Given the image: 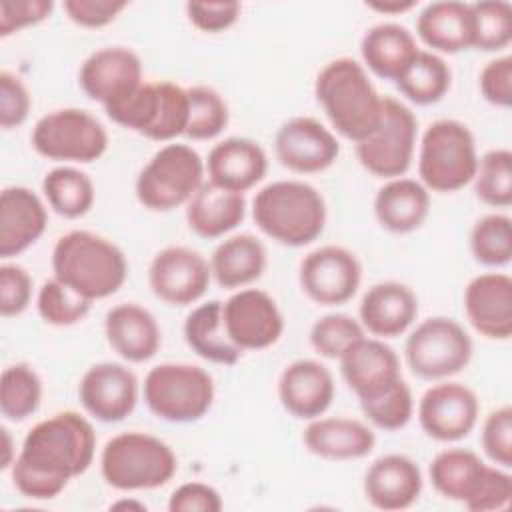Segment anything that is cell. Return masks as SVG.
I'll list each match as a JSON object with an SVG mask.
<instances>
[{"label":"cell","mask_w":512,"mask_h":512,"mask_svg":"<svg viewBox=\"0 0 512 512\" xmlns=\"http://www.w3.org/2000/svg\"><path fill=\"white\" fill-rule=\"evenodd\" d=\"M96 432L90 420L64 410L34 424L10 466L12 486L26 498L52 500L94 462Z\"/></svg>","instance_id":"obj_1"},{"label":"cell","mask_w":512,"mask_h":512,"mask_svg":"<svg viewBox=\"0 0 512 512\" xmlns=\"http://www.w3.org/2000/svg\"><path fill=\"white\" fill-rule=\"evenodd\" d=\"M314 94L332 128L354 144L368 138L380 124L384 96L354 58L330 60L316 76Z\"/></svg>","instance_id":"obj_2"},{"label":"cell","mask_w":512,"mask_h":512,"mask_svg":"<svg viewBox=\"0 0 512 512\" xmlns=\"http://www.w3.org/2000/svg\"><path fill=\"white\" fill-rule=\"evenodd\" d=\"M52 272L54 278L94 302L122 288L128 262L112 240L90 230H70L52 248Z\"/></svg>","instance_id":"obj_3"},{"label":"cell","mask_w":512,"mask_h":512,"mask_svg":"<svg viewBox=\"0 0 512 512\" xmlns=\"http://www.w3.org/2000/svg\"><path fill=\"white\" fill-rule=\"evenodd\" d=\"M256 226L274 242L290 248L312 244L326 226L324 196L302 180H276L252 200Z\"/></svg>","instance_id":"obj_4"},{"label":"cell","mask_w":512,"mask_h":512,"mask_svg":"<svg viewBox=\"0 0 512 512\" xmlns=\"http://www.w3.org/2000/svg\"><path fill=\"white\" fill-rule=\"evenodd\" d=\"M176 470L174 450L146 432H120L104 444L100 454L104 482L122 492L160 488L174 478Z\"/></svg>","instance_id":"obj_5"},{"label":"cell","mask_w":512,"mask_h":512,"mask_svg":"<svg viewBox=\"0 0 512 512\" xmlns=\"http://www.w3.org/2000/svg\"><path fill=\"white\" fill-rule=\"evenodd\" d=\"M478 152L472 130L454 118L426 126L418 150L420 182L432 192H456L474 180Z\"/></svg>","instance_id":"obj_6"},{"label":"cell","mask_w":512,"mask_h":512,"mask_svg":"<svg viewBox=\"0 0 512 512\" xmlns=\"http://www.w3.org/2000/svg\"><path fill=\"white\" fill-rule=\"evenodd\" d=\"M122 128L156 142L184 136L188 124V90L170 82H142L130 96L104 108Z\"/></svg>","instance_id":"obj_7"},{"label":"cell","mask_w":512,"mask_h":512,"mask_svg":"<svg viewBox=\"0 0 512 512\" xmlns=\"http://www.w3.org/2000/svg\"><path fill=\"white\" fill-rule=\"evenodd\" d=\"M212 376L186 362H164L148 370L144 378V402L148 410L172 424H190L206 416L214 402Z\"/></svg>","instance_id":"obj_8"},{"label":"cell","mask_w":512,"mask_h":512,"mask_svg":"<svg viewBox=\"0 0 512 512\" xmlns=\"http://www.w3.org/2000/svg\"><path fill=\"white\" fill-rule=\"evenodd\" d=\"M206 164L188 144H166L154 152L136 178V198L152 212H170L188 204L204 184Z\"/></svg>","instance_id":"obj_9"},{"label":"cell","mask_w":512,"mask_h":512,"mask_svg":"<svg viewBox=\"0 0 512 512\" xmlns=\"http://www.w3.org/2000/svg\"><path fill=\"white\" fill-rule=\"evenodd\" d=\"M32 148L54 162L90 164L104 156L108 132L82 108H58L44 114L32 128Z\"/></svg>","instance_id":"obj_10"},{"label":"cell","mask_w":512,"mask_h":512,"mask_svg":"<svg viewBox=\"0 0 512 512\" xmlns=\"http://www.w3.org/2000/svg\"><path fill=\"white\" fill-rule=\"evenodd\" d=\"M472 352V338L462 324L448 316L422 320L404 344L408 368L424 380H444L462 372L470 364Z\"/></svg>","instance_id":"obj_11"},{"label":"cell","mask_w":512,"mask_h":512,"mask_svg":"<svg viewBox=\"0 0 512 512\" xmlns=\"http://www.w3.org/2000/svg\"><path fill=\"white\" fill-rule=\"evenodd\" d=\"M418 138L414 112L396 98L384 96L378 128L356 142V158L376 178H400L408 172Z\"/></svg>","instance_id":"obj_12"},{"label":"cell","mask_w":512,"mask_h":512,"mask_svg":"<svg viewBox=\"0 0 512 512\" xmlns=\"http://www.w3.org/2000/svg\"><path fill=\"white\" fill-rule=\"evenodd\" d=\"M360 280V260L354 252L336 244H326L308 252L298 268L302 292L320 306L348 302L358 292Z\"/></svg>","instance_id":"obj_13"},{"label":"cell","mask_w":512,"mask_h":512,"mask_svg":"<svg viewBox=\"0 0 512 512\" xmlns=\"http://www.w3.org/2000/svg\"><path fill=\"white\" fill-rule=\"evenodd\" d=\"M212 280L210 262L188 246H166L154 254L148 268V284L156 298L170 306L198 302Z\"/></svg>","instance_id":"obj_14"},{"label":"cell","mask_w":512,"mask_h":512,"mask_svg":"<svg viewBox=\"0 0 512 512\" xmlns=\"http://www.w3.org/2000/svg\"><path fill=\"white\" fill-rule=\"evenodd\" d=\"M224 326L230 340L242 350H266L284 332V316L276 300L260 288H240L222 302Z\"/></svg>","instance_id":"obj_15"},{"label":"cell","mask_w":512,"mask_h":512,"mask_svg":"<svg viewBox=\"0 0 512 512\" xmlns=\"http://www.w3.org/2000/svg\"><path fill=\"white\" fill-rule=\"evenodd\" d=\"M478 414V396L460 382L434 384L418 402L420 428L438 442H458L466 438L474 430Z\"/></svg>","instance_id":"obj_16"},{"label":"cell","mask_w":512,"mask_h":512,"mask_svg":"<svg viewBox=\"0 0 512 512\" xmlns=\"http://www.w3.org/2000/svg\"><path fill=\"white\" fill-rule=\"evenodd\" d=\"M78 400L94 420L122 422L138 404V378L120 362H98L82 374Z\"/></svg>","instance_id":"obj_17"},{"label":"cell","mask_w":512,"mask_h":512,"mask_svg":"<svg viewBox=\"0 0 512 512\" xmlns=\"http://www.w3.org/2000/svg\"><path fill=\"white\" fill-rule=\"evenodd\" d=\"M278 162L296 174H318L340 156V142L330 128L310 116L286 120L274 138Z\"/></svg>","instance_id":"obj_18"},{"label":"cell","mask_w":512,"mask_h":512,"mask_svg":"<svg viewBox=\"0 0 512 512\" xmlns=\"http://www.w3.org/2000/svg\"><path fill=\"white\" fill-rule=\"evenodd\" d=\"M142 82V60L126 46H104L92 52L78 72L82 92L104 108L130 96Z\"/></svg>","instance_id":"obj_19"},{"label":"cell","mask_w":512,"mask_h":512,"mask_svg":"<svg viewBox=\"0 0 512 512\" xmlns=\"http://www.w3.org/2000/svg\"><path fill=\"white\" fill-rule=\"evenodd\" d=\"M464 312L484 338L508 340L512 336V278L504 272L474 276L464 288Z\"/></svg>","instance_id":"obj_20"},{"label":"cell","mask_w":512,"mask_h":512,"mask_svg":"<svg viewBox=\"0 0 512 512\" xmlns=\"http://www.w3.org/2000/svg\"><path fill=\"white\" fill-rule=\"evenodd\" d=\"M338 360L342 378L358 400L374 398L402 378L400 360L382 338L362 336Z\"/></svg>","instance_id":"obj_21"},{"label":"cell","mask_w":512,"mask_h":512,"mask_svg":"<svg viewBox=\"0 0 512 512\" xmlns=\"http://www.w3.org/2000/svg\"><path fill=\"white\" fill-rule=\"evenodd\" d=\"M332 372L318 360L290 362L278 378V398L288 414L300 420L322 416L334 400Z\"/></svg>","instance_id":"obj_22"},{"label":"cell","mask_w":512,"mask_h":512,"mask_svg":"<svg viewBox=\"0 0 512 512\" xmlns=\"http://www.w3.org/2000/svg\"><path fill=\"white\" fill-rule=\"evenodd\" d=\"M204 164L208 182L238 194L254 188L268 172L266 150L244 136H230L214 144Z\"/></svg>","instance_id":"obj_23"},{"label":"cell","mask_w":512,"mask_h":512,"mask_svg":"<svg viewBox=\"0 0 512 512\" xmlns=\"http://www.w3.org/2000/svg\"><path fill=\"white\" fill-rule=\"evenodd\" d=\"M422 472L404 454H384L376 458L364 474V496L378 510H404L418 502L422 494Z\"/></svg>","instance_id":"obj_24"},{"label":"cell","mask_w":512,"mask_h":512,"mask_svg":"<svg viewBox=\"0 0 512 512\" xmlns=\"http://www.w3.org/2000/svg\"><path fill=\"white\" fill-rule=\"evenodd\" d=\"M48 224L42 198L26 186H6L0 194V256L12 258L40 240Z\"/></svg>","instance_id":"obj_25"},{"label":"cell","mask_w":512,"mask_h":512,"mask_svg":"<svg viewBox=\"0 0 512 512\" xmlns=\"http://www.w3.org/2000/svg\"><path fill=\"white\" fill-rule=\"evenodd\" d=\"M358 316L362 328L374 338H396L414 324L418 296L402 282H378L362 296Z\"/></svg>","instance_id":"obj_26"},{"label":"cell","mask_w":512,"mask_h":512,"mask_svg":"<svg viewBox=\"0 0 512 512\" xmlns=\"http://www.w3.org/2000/svg\"><path fill=\"white\" fill-rule=\"evenodd\" d=\"M104 334L108 346L132 364L154 358L162 344V330L154 314L136 302L112 306L104 316Z\"/></svg>","instance_id":"obj_27"},{"label":"cell","mask_w":512,"mask_h":512,"mask_svg":"<svg viewBox=\"0 0 512 512\" xmlns=\"http://www.w3.org/2000/svg\"><path fill=\"white\" fill-rule=\"evenodd\" d=\"M302 440L310 454L334 462L360 460L376 446L374 430L362 420L346 416H318L310 420Z\"/></svg>","instance_id":"obj_28"},{"label":"cell","mask_w":512,"mask_h":512,"mask_svg":"<svg viewBox=\"0 0 512 512\" xmlns=\"http://www.w3.org/2000/svg\"><path fill=\"white\" fill-rule=\"evenodd\" d=\"M416 34L434 54H458L472 48V8L458 0L426 4L416 18Z\"/></svg>","instance_id":"obj_29"},{"label":"cell","mask_w":512,"mask_h":512,"mask_svg":"<svg viewBox=\"0 0 512 512\" xmlns=\"http://www.w3.org/2000/svg\"><path fill=\"white\" fill-rule=\"evenodd\" d=\"M430 214V190L414 178H392L374 196V216L392 234L418 230Z\"/></svg>","instance_id":"obj_30"},{"label":"cell","mask_w":512,"mask_h":512,"mask_svg":"<svg viewBox=\"0 0 512 512\" xmlns=\"http://www.w3.org/2000/svg\"><path fill=\"white\" fill-rule=\"evenodd\" d=\"M418 50L414 34L396 22H380L368 28L360 40L362 66L382 80L396 82Z\"/></svg>","instance_id":"obj_31"},{"label":"cell","mask_w":512,"mask_h":512,"mask_svg":"<svg viewBox=\"0 0 512 512\" xmlns=\"http://www.w3.org/2000/svg\"><path fill=\"white\" fill-rule=\"evenodd\" d=\"M246 216L244 194L204 182L186 204V222L200 238H220L232 232Z\"/></svg>","instance_id":"obj_32"},{"label":"cell","mask_w":512,"mask_h":512,"mask_svg":"<svg viewBox=\"0 0 512 512\" xmlns=\"http://www.w3.org/2000/svg\"><path fill=\"white\" fill-rule=\"evenodd\" d=\"M182 330L188 348L206 362L234 366L242 358V350L226 332L220 300H208L196 306L186 316Z\"/></svg>","instance_id":"obj_33"},{"label":"cell","mask_w":512,"mask_h":512,"mask_svg":"<svg viewBox=\"0 0 512 512\" xmlns=\"http://www.w3.org/2000/svg\"><path fill=\"white\" fill-rule=\"evenodd\" d=\"M210 270L218 286L240 290L264 274L266 248L252 234L228 236L214 248Z\"/></svg>","instance_id":"obj_34"},{"label":"cell","mask_w":512,"mask_h":512,"mask_svg":"<svg viewBox=\"0 0 512 512\" xmlns=\"http://www.w3.org/2000/svg\"><path fill=\"white\" fill-rule=\"evenodd\" d=\"M488 466L490 464L472 450L446 448L432 458L428 476L442 498L462 502L466 506L478 492Z\"/></svg>","instance_id":"obj_35"},{"label":"cell","mask_w":512,"mask_h":512,"mask_svg":"<svg viewBox=\"0 0 512 512\" xmlns=\"http://www.w3.org/2000/svg\"><path fill=\"white\" fill-rule=\"evenodd\" d=\"M42 194L48 206L68 220L88 214L96 200L92 178L74 166H56L48 170L42 178Z\"/></svg>","instance_id":"obj_36"},{"label":"cell","mask_w":512,"mask_h":512,"mask_svg":"<svg viewBox=\"0 0 512 512\" xmlns=\"http://www.w3.org/2000/svg\"><path fill=\"white\" fill-rule=\"evenodd\" d=\"M452 84V70L440 54L418 50L412 62L404 68L396 86L400 94L418 106L440 102Z\"/></svg>","instance_id":"obj_37"},{"label":"cell","mask_w":512,"mask_h":512,"mask_svg":"<svg viewBox=\"0 0 512 512\" xmlns=\"http://www.w3.org/2000/svg\"><path fill=\"white\" fill-rule=\"evenodd\" d=\"M42 402V380L38 372L24 362L4 368L0 378V410L10 422H22L36 414Z\"/></svg>","instance_id":"obj_38"},{"label":"cell","mask_w":512,"mask_h":512,"mask_svg":"<svg viewBox=\"0 0 512 512\" xmlns=\"http://www.w3.org/2000/svg\"><path fill=\"white\" fill-rule=\"evenodd\" d=\"M470 250L476 262L500 268L512 260V220L506 214H486L470 230Z\"/></svg>","instance_id":"obj_39"},{"label":"cell","mask_w":512,"mask_h":512,"mask_svg":"<svg viewBox=\"0 0 512 512\" xmlns=\"http://www.w3.org/2000/svg\"><path fill=\"white\" fill-rule=\"evenodd\" d=\"M472 182L478 200L492 208H508L512 204V152L508 148L488 150L478 158Z\"/></svg>","instance_id":"obj_40"},{"label":"cell","mask_w":512,"mask_h":512,"mask_svg":"<svg viewBox=\"0 0 512 512\" xmlns=\"http://www.w3.org/2000/svg\"><path fill=\"white\" fill-rule=\"evenodd\" d=\"M188 90V124L184 136L190 140H212L228 126L230 110L220 92L210 86Z\"/></svg>","instance_id":"obj_41"},{"label":"cell","mask_w":512,"mask_h":512,"mask_svg":"<svg viewBox=\"0 0 512 512\" xmlns=\"http://www.w3.org/2000/svg\"><path fill=\"white\" fill-rule=\"evenodd\" d=\"M472 48L482 52H500L512 42V6L504 0L474 2Z\"/></svg>","instance_id":"obj_42"},{"label":"cell","mask_w":512,"mask_h":512,"mask_svg":"<svg viewBox=\"0 0 512 512\" xmlns=\"http://www.w3.org/2000/svg\"><path fill=\"white\" fill-rule=\"evenodd\" d=\"M92 300L80 296L72 288H68L58 278L46 280L36 298V308L40 318L50 326H74L82 322L90 312Z\"/></svg>","instance_id":"obj_43"},{"label":"cell","mask_w":512,"mask_h":512,"mask_svg":"<svg viewBox=\"0 0 512 512\" xmlns=\"http://www.w3.org/2000/svg\"><path fill=\"white\" fill-rule=\"evenodd\" d=\"M360 408L364 418L386 432H394L404 428L414 416V396L410 386L400 378L382 394L360 400Z\"/></svg>","instance_id":"obj_44"},{"label":"cell","mask_w":512,"mask_h":512,"mask_svg":"<svg viewBox=\"0 0 512 512\" xmlns=\"http://www.w3.org/2000/svg\"><path fill=\"white\" fill-rule=\"evenodd\" d=\"M366 336V330L362 328L360 320L334 312L318 318L310 328V344L312 348L324 356L338 360L356 340Z\"/></svg>","instance_id":"obj_45"},{"label":"cell","mask_w":512,"mask_h":512,"mask_svg":"<svg viewBox=\"0 0 512 512\" xmlns=\"http://www.w3.org/2000/svg\"><path fill=\"white\" fill-rule=\"evenodd\" d=\"M482 450L500 468L512 466V408L492 410L482 424Z\"/></svg>","instance_id":"obj_46"},{"label":"cell","mask_w":512,"mask_h":512,"mask_svg":"<svg viewBox=\"0 0 512 512\" xmlns=\"http://www.w3.org/2000/svg\"><path fill=\"white\" fill-rule=\"evenodd\" d=\"M32 276L20 264L0 266V314L12 318L22 314L32 300Z\"/></svg>","instance_id":"obj_47"},{"label":"cell","mask_w":512,"mask_h":512,"mask_svg":"<svg viewBox=\"0 0 512 512\" xmlns=\"http://www.w3.org/2000/svg\"><path fill=\"white\" fill-rule=\"evenodd\" d=\"M32 108V98L22 82L10 70L0 72V126L4 130L18 128L26 122Z\"/></svg>","instance_id":"obj_48"},{"label":"cell","mask_w":512,"mask_h":512,"mask_svg":"<svg viewBox=\"0 0 512 512\" xmlns=\"http://www.w3.org/2000/svg\"><path fill=\"white\" fill-rule=\"evenodd\" d=\"M54 10L52 0H4L0 2V36L20 32L50 18Z\"/></svg>","instance_id":"obj_49"},{"label":"cell","mask_w":512,"mask_h":512,"mask_svg":"<svg viewBox=\"0 0 512 512\" xmlns=\"http://www.w3.org/2000/svg\"><path fill=\"white\" fill-rule=\"evenodd\" d=\"M480 94L486 102L498 108H510L512 104V56H498L480 72Z\"/></svg>","instance_id":"obj_50"},{"label":"cell","mask_w":512,"mask_h":512,"mask_svg":"<svg viewBox=\"0 0 512 512\" xmlns=\"http://www.w3.org/2000/svg\"><path fill=\"white\" fill-rule=\"evenodd\" d=\"M66 16L80 28H104L112 24L122 10L128 8L124 0H64Z\"/></svg>","instance_id":"obj_51"},{"label":"cell","mask_w":512,"mask_h":512,"mask_svg":"<svg viewBox=\"0 0 512 512\" xmlns=\"http://www.w3.org/2000/svg\"><path fill=\"white\" fill-rule=\"evenodd\" d=\"M242 6L238 2H188L186 16L190 24L206 34L228 30L240 18Z\"/></svg>","instance_id":"obj_52"},{"label":"cell","mask_w":512,"mask_h":512,"mask_svg":"<svg viewBox=\"0 0 512 512\" xmlns=\"http://www.w3.org/2000/svg\"><path fill=\"white\" fill-rule=\"evenodd\" d=\"M510 498H512V476L506 472V468H500L494 464V466H488L478 492L466 504V508L470 512L502 510L510 504Z\"/></svg>","instance_id":"obj_53"},{"label":"cell","mask_w":512,"mask_h":512,"mask_svg":"<svg viewBox=\"0 0 512 512\" xmlns=\"http://www.w3.org/2000/svg\"><path fill=\"white\" fill-rule=\"evenodd\" d=\"M170 512H220V492L204 482H184L168 498Z\"/></svg>","instance_id":"obj_54"},{"label":"cell","mask_w":512,"mask_h":512,"mask_svg":"<svg viewBox=\"0 0 512 512\" xmlns=\"http://www.w3.org/2000/svg\"><path fill=\"white\" fill-rule=\"evenodd\" d=\"M368 8L380 12V14H402V12H408L416 6L414 0H388V2H366Z\"/></svg>","instance_id":"obj_55"},{"label":"cell","mask_w":512,"mask_h":512,"mask_svg":"<svg viewBox=\"0 0 512 512\" xmlns=\"http://www.w3.org/2000/svg\"><path fill=\"white\" fill-rule=\"evenodd\" d=\"M2 440H4V456H2L0 466H2V470H8L14 464L16 456L12 454V436H10V430L6 426H2Z\"/></svg>","instance_id":"obj_56"},{"label":"cell","mask_w":512,"mask_h":512,"mask_svg":"<svg viewBox=\"0 0 512 512\" xmlns=\"http://www.w3.org/2000/svg\"><path fill=\"white\" fill-rule=\"evenodd\" d=\"M112 510H122V508H132V510H146V504L138 502V500H118L110 506Z\"/></svg>","instance_id":"obj_57"}]
</instances>
